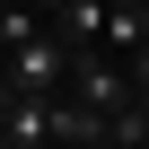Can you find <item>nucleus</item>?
Segmentation results:
<instances>
[{
	"label": "nucleus",
	"instance_id": "obj_6",
	"mask_svg": "<svg viewBox=\"0 0 149 149\" xmlns=\"http://www.w3.org/2000/svg\"><path fill=\"white\" fill-rule=\"evenodd\" d=\"M0 149H18V140H9V132H0Z\"/></svg>",
	"mask_w": 149,
	"mask_h": 149
},
{
	"label": "nucleus",
	"instance_id": "obj_1",
	"mask_svg": "<svg viewBox=\"0 0 149 149\" xmlns=\"http://www.w3.org/2000/svg\"><path fill=\"white\" fill-rule=\"evenodd\" d=\"M70 70H79V44H70L61 26H44L35 44L9 53V70H0V79H9L18 97H61V88H70Z\"/></svg>",
	"mask_w": 149,
	"mask_h": 149
},
{
	"label": "nucleus",
	"instance_id": "obj_2",
	"mask_svg": "<svg viewBox=\"0 0 149 149\" xmlns=\"http://www.w3.org/2000/svg\"><path fill=\"white\" fill-rule=\"evenodd\" d=\"M9 140H18V149H61V140H53V97H18V105H9Z\"/></svg>",
	"mask_w": 149,
	"mask_h": 149
},
{
	"label": "nucleus",
	"instance_id": "obj_4",
	"mask_svg": "<svg viewBox=\"0 0 149 149\" xmlns=\"http://www.w3.org/2000/svg\"><path fill=\"white\" fill-rule=\"evenodd\" d=\"M132 79H149V44H140V53H132Z\"/></svg>",
	"mask_w": 149,
	"mask_h": 149
},
{
	"label": "nucleus",
	"instance_id": "obj_3",
	"mask_svg": "<svg viewBox=\"0 0 149 149\" xmlns=\"http://www.w3.org/2000/svg\"><path fill=\"white\" fill-rule=\"evenodd\" d=\"M105 149H149V79H140L132 114H114V140H105Z\"/></svg>",
	"mask_w": 149,
	"mask_h": 149
},
{
	"label": "nucleus",
	"instance_id": "obj_5",
	"mask_svg": "<svg viewBox=\"0 0 149 149\" xmlns=\"http://www.w3.org/2000/svg\"><path fill=\"white\" fill-rule=\"evenodd\" d=\"M0 70H9V35H0Z\"/></svg>",
	"mask_w": 149,
	"mask_h": 149
}]
</instances>
